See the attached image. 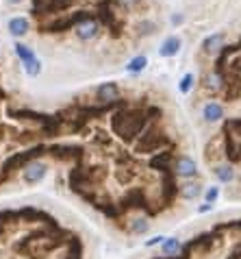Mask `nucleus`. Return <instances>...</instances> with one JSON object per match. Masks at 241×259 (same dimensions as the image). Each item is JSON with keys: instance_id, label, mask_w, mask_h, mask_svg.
Wrapping results in <instances>:
<instances>
[{"instance_id": "1", "label": "nucleus", "mask_w": 241, "mask_h": 259, "mask_svg": "<svg viewBox=\"0 0 241 259\" xmlns=\"http://www.w3.org/2000/svg\"><path fill=\"white\" fill-rule=\"evenodd\" d=\"M146 116L141 111H126L119 113V116L113 118V126L119 133V138L131 140V138H139V133L144 131L146 126Z\"/></svg>"}, {"instance_id": "2", "label": "nucleus", "mask_w": 241, "mask_h": 259, "mask_svg": "<svg viewBox=\"0 0 241 259\" xmlns=\"http://www.w3.org/2000/svg\"><path fill=\"white\" fill-rule=\"evenodd\" d=\"M167 144V138L159 131H148L144 135H139V142H137V153H154L159 150L161 146Z\"/></svg>"}, {"instance_id": "3", "label": "nucleus", "mask_w": 241, "mask_h": 259, "mask_svg": "<svg viewBox=\"0 0 241 259\" xmlns=\"http://www.w3.org/2000/svg\"><path fill=\"white\" fill-rule=\"evenodd\" d=\"M174 175L183 177V179H191V177L198 175V165L189 155H180L178 159L174 161Z\"/></svg>"}, {"instance_id": "4", "label": "nucleus", "mask_w": 241, "mask_h": 259, "mask_svg": "<svg viewBox=\"0 0 241 259\" xmlns=\"http://www.w3.org/2000/svg\"><path fill=\"white\" fill-rule=\"evenodd\" d=\"M46 163H41V161H31L28 165H24V170H22V179H24V183H39L41 179L46 177Z\"/></svg>"}, {"instance_id": "5", "label": "nucleus", "mask_w": 241, "mask_h": 259, "mask_svg": "<svg viewBox=\"0 0 241 259\" xmlns=\"http://www.w3.org/2000/svg\"><path fill=\"white\" fill-rule=\"evenodd\" d=\"M202 118H204V122H209V124L219 122L224 118V107L219 103H215V100H211V103H207L202 107Z\"/></svg>"}, {"instance_id": "6", "label": "nucleus", "mask_w": 241, "mask_h": 259, "mask_svg": "<svg viewBox=\"0 0 241 259\" xmlns=\"http://www.w3.org/2000/svg\"><path fill=\"white\" fill-rule=\"evenodd\" d=\"M180 50V37H176V35H169V37L163 41L161 48H159V55L161 57H176Z\"/></svg>"}, {"instance_id": "7", "label": "nucleus", "mask_w": 241, "mask_h": 259, "mask_svg": "<svg viewBox=\"0 0 241 259\" xmlns=\"http://www.w3.org/2000/svg\"><path fill=\"white\" fill-rule=\"evenodd\" d=\"M202 48H204V53H209V55L219 53V50L224 48V35H222V33L209 35V37L202 41Z\"/></svg>"}, {"instance_id": "8", "label": "nucleus", "mask_w": 241, "mask_h": 259, "mask_svg": "<svg viewBox=\"0 0 241 259\" xmlns=\"http://www.w3.org/2000/svg\"><path fill=\"white\" fill-rule=\"evenodd\" d=\"M119 90L115 83H102L100 88H98V98L102 100V103H113V100L117 98Z\"/></svg>"}, {"instance_id": "9", "label": "nucleus", "mask_w": 241, "mask_h": 259, "mask_svg": "<svg viewBox=\"0 0 241 259\" xmlns=\"http://www.w3.org/2000/svg\"><path fill=\"white\" fill-rule=\"evenodd\" d=\"M180 248H183V244H180L178 237H165V242L161 244V253L165 255V257L178 255V253H180Z\"/></svg>"}, {"instance_id": "10", "label": "nucleus", "mask_w": 241, "mask_h": 259, "mask_svg": "<svg viewBox=\"0 0 241 259\" xmlns=\"http://www.w3.org/2000/svg\"><path fill=\"white\" fill-rule=\"evenodd\" d=\"M9 33L13 37H22L28 33V20L26 18H11L9 20Z\"/></svg>"}, {"instance_id": "11", "label": "nucleus", "mask_w": 241, "mask_h": 259, "mask_svg": "<svg viewBox=\"0 0 241 259\" xmlns=\"http://www.w3.org/2000/svg\"><path fill=\"white\" fill-rule=\"evenodd\" d=\"M96 33H98V24L94 20H87V22H81L76 26V35L81 39H91V37H96Z\"/></svg>"}, {"instance_id": "12", "label": "nucleus", "mask_w": 241, "mask_h": 259, "mask_svg": "<svg viewBox=\"0 0 241 259\" xmlns=\"http://www.w3.org/2000/svg\"><path fill=\"white\" fill-rule=\"evenodd\" d=\"M213 175L217 177L219 183H230L232 179H235V170H232L230 163H222V165H215Z\"/></svg>"}, {"instance_id": "13", "label": "nucleus", "mask_w": 241, "mask_h": 259, "mask_svg": "<svg viewBox=\"0 0 241 259\" xmlns=\"http://www.w3.org/2000/svg\"><path fill=\"white\" fill-rule=\"evenodd\" d=\"M204 88L211 90V92H217V90H222V88H224V76L219 74V70L209 72L207 78H204Z\"/></svg>"}, {"instance_id": "14", "label": "nucleus", "mask_w": 241, "mask_h": 259, "mask_svg": "<svg viewBox=\"0 0 241 259\" xmlns=\"http://www.w3.org/2000/svg\"><path fill=\"white\" fill-rule=\"evenodd\" d=\"M202 194V185L200 183H185L180 188V196L185 198V200H194V198H198Z\"/></svg>"}, {"instance_id": "15", "label": "nucleus", "mask_w": 241, "mask_h": 259, "mask_svg": "<svg viewBox=\"0 0 241 259\" xmlns=\"http://www.w3.org/2000/svg\"><path fill=\"white\" fill-rule=\"evenodd\" d=\"M169 159H172V155H169V153H159V155L150 161V165H152V168H157V170H161V172H167Z\"/></svg>"}, {"instance_id": "16", "label": "nucleus", "mask_w": 241, "mask_h": 259, "mask_svg": "<svg viewBox=\"0 0 241 259\" xmlns=\"http://www.w3.org/2000/svg\"><path fill=\"white\" fill-rule=\"evenodd\" d=\"M148 229H150V222L146 218H135L131 222V233H135V235H144V233H148Z\"/></svg>"}, {"instance_id": "17", "label": "nucleus", "mask_w": 241, "mask_h": 259, "mask_svg": "<svg viewBox=\"0 0 241 259\" xmlns=\"http://www.w3.org/2000/svg\"><path fill=\"white\" fill-rule=\"evenodd\" d=\"M16 53H18V57H20V59L24 61V66H26V63H31V61H35V59H37L33 50L28 48V46H24V44H16Z\"/></svg>"}, {"instance_id": "18", "label": "nucleus", "mask_w": 241, "mask_h": 259, "mask_svg": "<svg viewBox=\"0 0 241 259\" xmlns=\"http://www.w3.org/2000/svg\"><path fill=\"white\" fill-rule=\"evenodd\" d=\"M146 66H148V59H146L144 55H139V57H135V59H131V61H129V66H126V70H129V72H141Z\"/></svg>"}, {"instance_id": "19", "label": "nucleus", "mask_w": 241, "mask_h": 259, "mask_svg": "<svg viewBox=\"0 0 241 259\" xmlns=\"http://www.w3.org/2000/svg\"><path fill=\"white\" fill-rule=\"evenodd\" d=\"M194 81H196V76L191 74V72H187V74L180 78V83H178V90H180V94H189V92H191V88H194Z\"/></svg>"}, {"instance_id": "20", "label": "nucleus", "mask_w": 241, "mask_h": 259, "mask_svg": "<svg viewBox=\"0 0 241 259\" xmlns=\"http://www.w3.org/2000/svg\"><path fill=\"white\" fill-rule=\"evenodd\" d=\"M219 198V188L217 185H211V188L204 192V203H211V205H215V200Z\"/></svg>"}, {"instance_id": "21", "label": "nucleus", "mask_w": 241, "mask_h": 259, "mask_svg": "<svg viewBox=\"0 0 241 259\" xmlns=\"http://www.w3.org/2000/svg\"><path fill=\"white\" fill-rule=\"evenodd\" d=\"M24 70H26V74H28V76H37L39 72H41V61H39V59H35V61H31V63H26Z\"/></svg>"}, {"instance_id": "22", "label": "nucleus", "mask_w": 241, "mask_h": 259, "mask_svg": "<svg viewBox=\"0 0 241 259\" xmlns=\"http://www.w3.org/2000/svg\"><path fill=\"white\" fill-rule=\"evenodd\" d=\"M163 242H165V235H154V237H150V240H146V244H144V246H146V248H152V246H161Z\"/></svg>"}, {"instance_id": "23", "label": "nucleus", "mask_w": 241, "mask_h": 259, "mask_svg": "<svg viewBox=\"0 0 241 259\" xmlns=\"http://www.w3.org/2000/svg\"><path fill=\"white\" fill-rule=\"evenodd\" d=\"M154 28H157V24H154V22H148V20H146V22H141V24H139V31H141V35L154 33Z\"/></svg>"}, {"instance_id": "24", "label": "nucleus", "mask_w": 241, "mask_h": 259, "mask_svg": "<svg viewBox=\"0 0 241 259\" xmlns=\"http://www.w3.org/2000/svg\"><path fill=\"white\" fill-rule=\"evenodd\" d=\"M183 22H185V16H180V13H174V16H172V24L178 26V24H183Z\"/></svg>"}, {"instance_id": "25", "label": "nucleus", "mask_w": 241, "mask_h": 259, "mask_svg": "<svg viewBox=\"0 0 241 259\" xmlns=\"http://www.w3.org/2000/svg\"><path fill=\"white\" fill-rule=\"evenodd\" d=\"M211 209H213V205H211V203H202L200 207H198V213H207Z\"/></svg>"}, {"instance_id": "26", "label": "nucleus", "mask_w": 241, "mask_h": 259, "mask_svg": "<svg viewBox=\"0 0 241 259\" xmlns=\"http://www.w3.org/2000/svg\"><path fill=\"white\" fill-rule=\"evenodd\" d=\"M9 3H13V5H18V3H22V0H9Z\"/></svg>"}, {"instance_id": "27", "label": "nucleus", "mask_w": 241, "mask_h": 259, "mask_svg": "<svg viewBox=\"0 0 241 259\" xmlns=\"http://www.w3.org/2000/svg\"><path fill=\"white\" fill-rule=\"evenodd\" d=\"M237 227H239V229H241V222H239V225H237Z\"/></svg>"}]
</instances>
